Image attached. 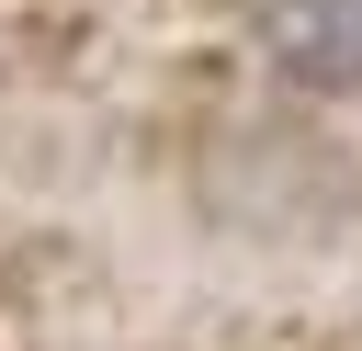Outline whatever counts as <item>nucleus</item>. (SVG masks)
I'll return each mask as SVG.
<instances>
[{"instance_id": "nucleus-1", "label": "nucleus", "mask_w": 362, "mask_h": 351, "mask_svg": "<svg viewBox=\"0 0 362 351\" xmlns=\"http://www.w3.org/2000/svg\"><path fill=\"white\" fill-rule=\"evenodd\" d=\"M260 45L305 91H362V0H260Z\"/></svg>"}]
</instances>
